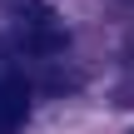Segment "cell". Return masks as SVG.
<instances>
[{
  "mask_svg": "<svg viewBox=\"0 0 134 134\" xmlns=\"http://www.w3.org/2000/svg\"><path fill=\"white\" fill-rule=\"evenodd\" d=\"M129 134H134V129H129Z\"/></svg>",
  "mask_w": 134,
  "mask_h": 134,
  "instance_id": "3957f363",
  "label": "cell"
},
{
  "mask_svg": "<svg viewBox=\"0 0 134 134\" xmlns=\"http://www.w3.org/2000/svg\"><path fill=\"white\" fill-rule=\"evenodd\" d=\"M30 114V85L20 75H5L0 80V134H15Z\"/></svg>",
  "mask_w": 134,
  "mask_h": 134,
  "instance_id": "6da1fadb",
  "label": "cell"
},
{
  "mask_svg": "<svg viewBox=\"0 0 134 134\" xmlns=\"http://www.w3.org/2000/svg\"><path fill=\"white\" fill-rule=\"evenodd\" d=\"M35 30H25L20 35V50H30V55H55V50H65V30L60 25H50V20H30Z\"/></svg>",
  "mask_w": 134,
  "mask_h": 134,
  "instance_id": "7a4b0ae2",
  "label": "cell"
}]
</instances>
